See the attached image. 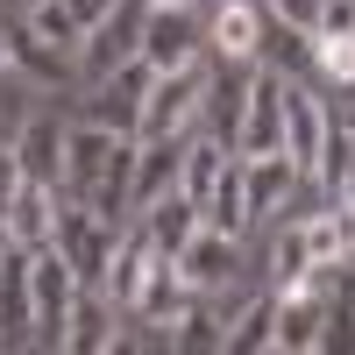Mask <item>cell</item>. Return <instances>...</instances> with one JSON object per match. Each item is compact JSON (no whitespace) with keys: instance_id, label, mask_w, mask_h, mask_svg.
<instances>
[{"instance_id":"cell-1","label":"cell","mask_w":355,"mask_h":355,"mask_svg":"<svg viewBox=\"0 0 355 355\" xmlns=\"http://www.w3.org/2000/svg\"><path fill=\"white\" fill-rule=\"evenodd\" d=\"M28 299H36V341L28 348H64L71 327V299H78V270L64 263V249H28Z\"/></svg>"},{"instance_id":"cell-2","label":"cell","mask_w":355,"mask_h":355,"mask_svg":"<svg viewBox=\"0 0 355 355\" xmlns=\"http://www.w3.org/2000/svg\"><path fill=\"white\" fill-rule=\"evenodd\" d=\"M206 78H214V64H206V57H199V64H178V71H157L150 100H142V128H135V142L192 128V121H199V100H206Z\"/></svg>"},{"instance_id":"cell-3","label":"cell","mask_w":355,"mask_h":355,"mask_svg":"<svg viewBox=\"0 0 355 355\" xmlns=\"http://www.w3.org/2000/svg\"><path fill=\"white\" fill-rule=\"evenodd\" d=\"M142 15H150V0H114V8L85 28V43H78V78L85 85L107 78L114 64H128V57H142Z\"/></svg>"},{"instance_id":"cell-4","label":"cell","mask_w":355,"mask_h":355,"mask_svg":"<svg viewBox=\"0 0 355 355\" xmlns=\"http://www.w3.org/2000/svg\"><path fill=\"white\" fill-rule=\"evenodd\" d=\"M327 334V263H313V277L277 284V355H320Z\"/></svg>"},{"instance_id":"cell-5","label":"cell","mask_w":355,"mask_h":355,"mask_svg":"<svg viewBox=\"0 0 355 355\" xmlns=\"http://www.w3.org/2000/svg\"><path fill=\"white\" fill-rule=\"evenodd\" d=\"M199 57H206V21H199V8L150 0V15H142V64H150V71H178V64H199Z\"/></svg>"},{"instance_id":"cell-6","label":"cell","mask_w":355,"mask_h":355,"mask_svg":"<svg viewBox=\"0 0 355 355\" xmlns=\"http://www.w3.org/2000/svg\"><path fill=\"white\" fill-rule=\"evenodd\" d=\"M157 71L142 64V57H128V64H114L107 78H93V100H85V121H100L114 135H135L142 128V100H150Z\"/></svg>"},{"instance_id":"cell-7","label":"cell","mask_w":355,"mask_h":355,"mask_svg":"<svg viewBox=\"0 0 355 355\" xmlns=\"http://www.w3.org/2000/svg\"><path fill=\"white\" fill-rule=\"evenodd\" d=\"M263 150H284V71H270V64H256V78H249L242 128H234L227 157H263Z\"/></svg>"},{"instance_id":"cell-8","label":"cell","mask_w":355,"mask_h":355,"mask_svg":"<svg viewBox=\"0 0 355 355\" xmlns=\"http://www.w3.org/2000/svg\"><path fill=\"white\" fill-rule=\"evenodd\" d=\"M327 100L313 93V78H284V157L299 164V178L313 185V164H320V142H327Z\"/></svg>"},{"instance_id":"cell-9","label":"cell","mask_w":355,"mask_h":355,"mask_svg":"<svg viewBox=\"0 0 355 355\" xmlns=\"http://www.w3.org/2000/svg\"><path fill=\"white\" fill-rule=\"evenodd\" d=\"M185 150H192V128L135 142V178H128V220H135V214H142L150 199L178 192V171H185Z\"/></svg>"},{"instance_id":"cell-10","label":"cell","mask_w":355,"mask_h":355,"mask_svg":"<svg viewBox=\"0 0 355 355\" xmlns=\"http://www.w3.org/2000/svg\"><path fill=\"white\" fill-rule=\"evenodd\" d=\"M171 263H178V277H185L199 299H206V291H220V284L242 277V242H234V234H220V227H199Z\"/></svg>"},{"instance_id":"cell-11","label":"cell","mask_w":355,"mask_h":355,"mask_svg":"<svg viewBox=\"0 0 355 355\" xmlns=\"http://www.w3.org/2000/svg\"><path fill=\"white\" fill-rule=\"evenodd\" d=\"M242 192H249V220H263V214H284L306 192V178L284 150H263V157H242Z\"/></svg>"},{"instance_id":"cell-12","label":"cell","mask_w":355,"mask_h":355,"mask_svg":"<svg viewBox=\"0 0 355 355\" xmlns=\"http://www.w3.org/2000/svg\"><path fill=\"white\" fill-rule=\"evenodd\" d=\"M36 341V299H28V249L0 256V355Z\"/></svg>"},{"instance_id":"cell-13","label":"cell","mask_w":355,"mask_h":355,"mask_svg":"<svg viewBox=\"0 0 355 355\" xmlns=\"http://www.w3.org/2000/svg\"><path fill=\"white\" fill-rule=\"evenodd\" d=\"M114 128H100V121H71L64 128V178H57V192L64 199H85L93 192V178L107 171V157H114Z\"/></svg>"},{"instance_id":"cell-14","label":"cell","mask_w":355,"mask_h":355,"mask_svg":"<svg viewBox=\"0 0 355 355\" xmlns=\"http://www.w3.org/2000/svg\"><path fill=\"white\" fill-rule=\"evenodd\" d=\"M114 320H121V306H114L100 284H78L64 348H71V355H114V348H121V327H114Z\"/></svg>"},{"instance_id":"cell-15","label":"cell","mask_w":355,"mask_h":355,"mask_svg":"<svg viewBox=\"0 0 355 355\" xmlns=\"http://www.w3.org/2000/svg\"><path fill=\"white\" fill-rule=\"evenodd\" d=\"M306 220V242H313V263H355V192H320V214H299Z\"/></svg>"},{"instance_id":"cell-16","label":"cell","mask_w":355,"mask_h":355,"mask_svg":"<svg viewBox=\"0 0 355 355\" xmlns=\"http://www.w3.org/2000/svg\"><path fill=\"white\" fill-rule=\"evenodd\" d=\"M8 64L36 85V93H64V85L78 78V57L71 50H57V43H43L28 21H15V43H8Z\"/></svg>"},{"instance_id":"cell-17","label":"cell","mask_w":355,"mask_h":355,"mask_svg":"<svg viewBox=\"0 0 355 355\" xmlns=\"http://www.w3.org/2000/svg\"><path fill=\"white\" fill-rule=\"evenodd\" d=\"M157 263H164V249L150 242V234H142V220H128V227H121V242H114V263H107V284H100V291L128 313V306H135V291L150 284V270H157Z\"/></svg>"},{"instance_id":"cell-18","label":"cell","mask_w":355,"mask_h":355,"mask_svg":"<svg viewBox=\"0 0 355 355\" xmlns=\"http://www.w3.org/2000/svg\"><path fill=\"white\" fill-rule=\"evenodd\" d=\"M206 50H214V64H256V50H263V8H256V0H220L214 28H206Z\"/></svg>"},{"instance_id":"cell-19","label":"cell","mask_w":355,"mask_h":355,"mask_svg":"<svg viewBox=\"0 0 355 355\" xmlns=\"http://www.w3.org/2000/svg\"><path fill=\"white\" fill-rule=\"evenodd\" d=\"M0 220H8L15 249H50V234H57V185H36V178H21Z\"/></svg>"},{"instance_id":"cell-20","label":"cell","mask_w":355,"mask_h":355,"mask_svg":"<svg viewBox=\"0 0 355 355\" xmlns=\"http://www.w3.org/2000/svg\"><path fill=\"white\" fill-rule=\"evenodd\" d=\"M15 164H21V178H36V185H57V178H64V121L36 107L28 128L15 135Z\"/></svg>"},{"instance_id":"cell-21","label":"cell","mask_w":355,"mask_h":355,"mask_svg":"<svg viewBox=\"0 0 355 355\" xmlns=\"http://www.w3.org/2000/svg\"><path fill=\"white\" fill-rule=\"evenodd\" d=\"M185 306H192V284L178 277V263L164 256L157 270H150V284L135 291V306H128L121 320H135V327H164V334H171V327H178V313H185Z\"/></svg>"},{"instance_id":"cell-22","label":"cell","mask_w":355,"mask_h":355,"mask_svg":"<svg viewBox=\"0 0 355 355\" xmlns=\"http://www.w3.org/2000/svg\"><path fill=\"white\" fill-rule=\"evenodd\" d=\"M220 355H277V284L242 299V313L227 320V348Z\"/></svg>"},{"instance_id":"cell-23","label":"cell","mask_w":355,"mask_h":355,"mask_svg":"<svg viewBox=\"0 0 355 355\" xmlns=\"http://www.w3.org/2000/svg\"><path fill=\"white\" fill-rule=\"evenodd\" d=\"M256 64H270L284 78H313V28H299V21H284V15L263 8V50H256Z\"/></svg>"},{"instance_id":"cell-24","label":"cell","mask_w":355,"mask_h":355,"mask_svg":"<svg viewBox=\"0 0 355 355\" xmlns=\"http://www.w3.org/2000/svg\"><path fill=\"white\" fill-rule=\"evenodd\" d=\"M199 227H220V234H234V242L256 227V220H249V192H242V157H227V164H220L214 192L199 199Z\"/></svg>"},{"instance_id":"cell-25","label":"cell","mask_w":355,"mask_h":355,"mask_svg":"<svg viewBox=\"0 0 355 355\" xmlns=\"http://www.w3.org/2000/svg\"><path fill=\"white\" fill-rule=\"evenodd\" d=\"M135 220H142V234H150L164 256H178V249H185L192 234H199V206H192L185 192H164V199H150V206H142Z\"/></svg>"},{"instance_id":"cell-26","label":"cell","mask_w":355,"mask_h":355,"mask_svg":"<svg viewBox=\"0 0 355 355\" xmlns=\"http://www.w3.org/2000/svg\"><path fill=\"white\" fill-rule=\"evenodd\" d=\"M171 348H185V355H220L227 348V320L214 306H199V291H192V306L178 313V327H171Z\"/></svg>"},{"instance_id":"cell-27","label":"cell","mask_w":355,"mask_h":355,"mask_svg":"<svg viewBox=\"0 0 355 355\" xmlns=\"http://www.w3.org/2000/svg\"><path fill=\"white\" fill-rule=\"evenodd\" d=\"M220 164H227V142H220V135H199V128H192V150H185V171H178V192H185V199L199 206L206 192H214Z\"/></svg>"},{"instance_id":"cell-28","label":"cell","mask_w":355,"mask_h":355,"mask_svg":"<svg viewBox=\"0 0 355 355\" xmlns=\"http://www.w3.org/2000/svg\"><path fill=\"white\" fill-rule=\"evenodd\" d=\"M36 100H43V93H36V85H28V78H21L15 64L0 71V150H15V135L28 128V114H36Z\"/></svg>"},{"instance_id":"cell-29","label":"cell","mask_w":355,"mask_h":355,"mask_svg":"<svg viewBox=\"0 0 355 355\" xmlns=\"http://www.w3.org/2000/svg\"><path fill=\"white\" fill-rule=\"evenodd\" d=\"M270 270H277V284L313 277V242H306V220H299V214L277 227V242H270Z\"/></svg>"},{"instance_id":"cell-30","label":"cell","mask_w":355,"mask_h":355,"mask_svg":"<svg viewBox=\"0 0 355 355\" xmlns=\"http://www.w3.org/2000/svg\"><path fill=\"white\" fill-rule=\"evenodd\" d=\"M28 28H36L43 43H57V50H71L78 57V43H85V21L64 8V0H36V8H28Z\"/></svg>"},{"instance_id":"cell-31","label":"cell","mask_w":355,"mask_h":355,"mask_svg":"<svg viewBox=\"0 0 355 355\" xmlns=\"http://www.w3.org/2000/svg\"><path fill=\"white\" fill-rule=\"evenodd\" d=\"M313 78L355 93V36H313Z\"/></svg>"},{"instance_id":"cell-32","label":"cell","mask_w":355,"mask_h":355,"mask_svg":"<svg viewBox=\"0 0 355 355\" xmlns=\"http://www.w3.org/2000/svg\"><path fill=\"white\" fill-rule=\"evenodd\" d=\"M313 36H355V0H320Z\"/></svg>"},{"instance_id":"cell-33","label":"cell","mask_w":355,"mask_h":355,"mask_svg":"<svg viewBox=\"0 0 355 355\" xmlns=\"http://www.w3.org/2000/svg\"><path fill=\"white\" fill-rule=\"evenodd\" d=\"M64 8H71V15H78V21H85V28H93V21H100V15H107V8H114V0H64Z\"/></svg>"},{"instance_id":"cell-34","label":"cell","mask_w":355,"mask_h":355,"mask_svg":"<svg viewBox=\"0 0 355 355\" xmlns=\"http://www.w3.org/2000/svg\"><path fill=\"white\" fill-rule=\"evenodd\" d=\"M8 43H15V21L0 15V71H8Z\"/></svg>"},{"instance_id":"cell-35","label":"cell","mask_w":355,"mask_h":355,"mask_svg":"<svg viewBox=\"0 0 355 355\" xmlns=\"http://www.w3.org/2000/svg\"><path fill=\"white\" fill-rule=\"evenodd\" d=\"M341 121H348V135H355V100H348V107H341Z\"/></svg>"},{"instance_id":"cell-36","label":"cell","mask_w":355,"mask_h":355,"mask_svg":"<svg viewBox=\"0 0 355 355\" xmlns=\"http://www.w3.org/2000/svg\"><path fill=\"white\" fill-rule=\"evenodd\" d=\"M171 8H206V0H171Z\"/></svg>"},{"instance_id":"cell-37","label":"cell","mask_w":355,"mask_h":355,"mask_svg":"<svg viewBox=\"0 0 355 355\" xmlns=\"http://www.w3.org/2000/svg\"><path fill=\"white\" fill-rule=\"evenodd\" d=\"M348 192H355V171H348Z\"/></svg>"}]
</instances>
